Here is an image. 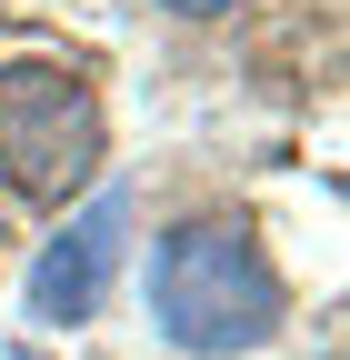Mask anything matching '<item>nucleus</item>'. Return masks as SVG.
Listing matches in <instances>:
<instances>
[{
  "instance_id": "nucleus-2",
  "label": "nucleus",
  "mask_w": 350,
  "mask_h": 360,
  "mask_svg": "<svg viewBox=\"0 0 350 360\" xmlns=\"http://www.w3.org/2000/svg\"><path fill=\"white\" fill-rule=\"evenodd\" d=\"M101 101L80 70H51V60H20L0 70V180H11L20 200H70L101 180Z\"/></svg>"
},
{
  "instance_id": "nucleus-4",
  "label": "nucleus",
  "mask_w": 350,
  "mask_h": 360,
  "mask_svg": "<svg viewBox=\"0 0 350 360\" xmlns=\"http://www.w3.org/2000/svg\"><path fill=\"white\" fill-rule=\"evenodd\" d=\"M160 11H181V20H221V11H240V0H160Z\"/></svg>"
},
{
  "instance_id": "nucleus-3",
  "label": "nucleus",
  "mask_w": 350,
  "mask_h": 360,
  "mask_svg": "<svg viewBox=\"0 0 350 360\" xmlns=\"http://www.w3.org/2000/svg\"><path fill=\"white\" fill-rule=\"evenodd\" d=\"M120 240H130V191H101L91 210H70V231H51V250L30 260V321L80 330L120 270Z\"/></svg>"
},
{
  "instance_id": "nucleus-1",
  "label": "nucleus",
  "mask_w": 350,
  "mask_h": 360,
  "mask_svg": "<svg viewBox=\"0 0 350 360\" xmlns=\"http://www.w3.org/2000/svg\"><path fill=\"white\" fill-rule=\"evenodd\" d=\"M290 290L240 220H170L150 240V330L190 360H231L280 340Z\"/></svg>"
}]
</instances>
